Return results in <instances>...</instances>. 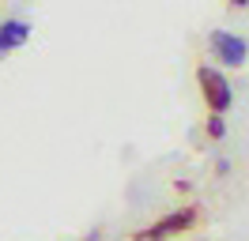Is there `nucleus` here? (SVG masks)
Returning a JSON list of instances; mask_svg holds the SVG:
<instances>
[{"mask_svg":"<svg viewBox=\"0 0 249 241\" xmlns=\"http://www.w3.org/2000/svg\"><path fill=\"white\" fill-rule=\"evenodd\" d=\"M212 49H215L219 60L231 64V68H238V64L249 57V42L242 34H231V30H215V34H212Z\"/></svg>","mask_w":249,"mask_h":241,"instance_id":"obj_3","label":"nucleus"},{"mask_svg":"<svg viewBox=\"0 0 249 241\" xmlns=\"http://www.w3.org/2000/svg\"><path fill=\"white\" fill-rule=\"evenodd\" d=\"M196 215L200 211L196 207H185V211H170L162 223H155L151 230H143L136 241H166V238H174V234H181V230H189V226L196 223Z\"/></svg>","mask_w":249,"mask_h":241,"instance_id":"obj_2","label":"nucleus"},{"mask_svg":"<svg viewBox=\"0 0 249 241\" xmlns=\"http://www.w3.org/2000/svg\"><path fill=\"white\" fill-rule=\"evenodd\" d=\"M196 83H200L204 102L212 105V113L223 117V109H231V102H234V90H231V83H227V75L204 64V68H196Z\"/></svg>","mask_w":249,"mask_h":241,"instance_id":"obj_1","label":"nucleus"},{"mask_svg":"<svg viewBox=\"0 0 249 241\" xmlns=\"http://www.w3.org/2000/svg\"><path fill=\"white\" fill-rule=\"evenodd\" d=\"M27 38H31V23H27V19H8V23L0 27V53L19 49Z\"/></svg>","mask_w":249,"mask_h":241,"instance_id":"obj_4","label":"nucleus"},{"mask_svg":"<svg viewBox=\"0 0 249 241\" xmlns=\"http://www.w3.org/2000/svg\"><path fill=\"white\" fill-rule=\"evenodd\" d=\"M223 132H227L223 117H215V113H212V117H208V136H212V139H223Z\"/></svg>","mask_w":249,"mask_h":241,"instance_id":"obj_5","label":"nucleus"}]
</instances>
